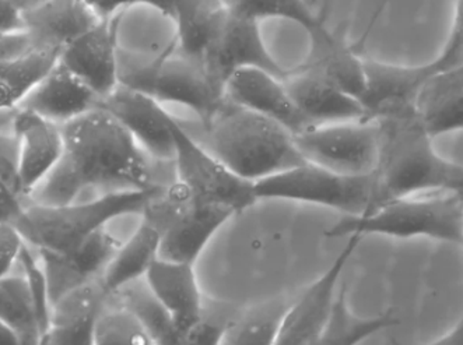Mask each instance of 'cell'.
<instances>
[{"instance_id": "6da1fadb", "label": "cell", "mask_w": 463, "mask_h": 345, "mask_svg": "<svg viewBox=\"0 0 463 345\" xmlns=\"http://www.w3.org/2000/svg\"><path fill=\"white\" fill-rule=\"evenodd\" d=\"M62 157L27 203L63 206L156 185L145 150L101 105L62 125Z\"/></svg>"}, {"instance_id": "7a4b0ae2", "label": "cell", "mask_w": 463, "mask_h": 345, "mask_svg": "<svg viewBox=\"0 0 463 345\" xmlns=\"http://www.w3.org/2000/svg\"><path fill=\"white\" fill-rule=\"evenodd\" d=\"M378 161L373 207L391 199L432 191H463V165L436 152L416 111L374 119Z\"/></svg>"}, {"instance_id": "3957f363", "label": "cell", "mask_w": 463, "mask_h": 345, "mask_svg": "<svg viewBox=\"0 0 463 345\" xmlns=\"http://www.w3.org/2000/svg\"><path fill=\"white\" fill-rule=\"evenodd\" d=\"M201 125V137H192L250 182L307 163L288 127L229 99Z\"/></svg>"}, {"instance_id": "277c9868", "label": "cell", "mask_w": 463, "mask_h": 345, "mask_svg": "<svg viewBox=\"0 0 463 345\" xmlns=\"http://www.w3.org/2000/svg\"><path fill=\"white\" fill-rule=\"evenodd\" d=\"M119 86L155 97L160 102L184 105L206 124L226 99L224 87L196 59L170 48L152 55L118 47Z\"/></svg>"}, {"instance_id": "5b68a950", "label": "cell", "mask_w": 463, "mask_h": 345, "mask_svg": "<svg viewBox=\"0 0 463 345\" xmlns=\"http://www.w3.org/2000/svg\"><path fill=\"white\" fill-rule=\"evenodd\" d=\"M354 234L398 239L427 238L463 247V191H432L391 199L362 216H346L325 231L329 238Z\"/></svg>"}, {"instance_id": "8992f818", "label": "cell", "mask_w": 463, "mask_h": 345, "mask_svg": "<svg viewBox=\"0 0 463 345\" xmlns=\"http://www.w3.org/2000/svg\"><path fill=\"white\" fill-rule=\"evenodd\" d=\"M164 186L112 191L91 200L63 206L27 203L14 221L23 238L37 250L66 253L114 219L142 214Z\"/></svg>"}, {"instance_id": "52a82bcc", "label": "cell", "mask_w": 463, "mask_h": 345, "mask_svg": "<svg viewBox=\"0 0 463 345\" xmlns=\"http://www.w3.org/2000/svg\"><path fill=\"white\" fill-rule=\"evenodd\" d=\"M258 199L304 201L337 210L346 216H362L373 206L374 181L371 175H342L316 163H304L290 170L260 179Z\"/></svg>"}, {"instance_id": "ba28073f", "label": "cell", "mask_w": 463, "mask_h": 345, "mask_svg": "<svg viewBox=\"0 0 463 345\" xmlns=\"http://www.w3.org/2000/svg\"><path fill=\"white\" fill-rule=\"evenodd\" d=\"M173 133L176 181L188 189L196 204H216L241 213L260 200L255 193V182L235 175L196 142L176 119Z\"/></svg>"}, {"instance_id": "9c48e42d", "label": "cell", "mask_w": 463, "mask_h": 345, "mask_svg": "<svg viewBox=\"0 0 463 345\" xmlns=\"http://www.w3.org/2000/svg\"><path fill=\"white\" fill-rule=\"evenodd\" d=\"M307 163L342 173L371 175L378 161V125L374 119L316 125L294 135Z\"/></svg>"}, {"instance_id": "30bf717a", "label": "cell", "mask_w": 463, "mask_h": 345, "mask_svg": "<svg viewBox=\"0 0 463 345\" xmlns=\"http://www.w3.org/2000/svg\"><path fill=\"white\" fill-rule=\"evenodd\" d=\"M234 211L216 204H196L183 191L168 193L153 213V224L161 234L158 257L194 263Z\"/></svg>"}, {"instance_id": "8fae6325", "label": "cell", "mask_w": 463, "mask_h": 345, "mask_svg": "<svg viewBox=\"0 0 463 345\" xmlns=\"http://www.w3.org/2000/svg\"><path fill=\"white\" fill-rule=\"evenodd\" d=\"M462 62V53L447 43L439 58L423 65H395L364 59V89L360 102L368 119L414 111L424 84L439 70Z\"/></svg>"}, {"instance_id": "7c38bea8", "label": "cell", "mask_w": 463, "mask_h": 345, "mask_svg": "<svg viewBox=\"0 0 463 345\" xmlns=\"http://www.w3.org/2000/svg\"><path fill=\"white\" fill-rule=\"evenodd\" d=\"M203 65L222 87L241 68H260L280 79L288 73L269 53L260 22L237 16L227 9L204 53Z\"/></svg>"}, {"instance_id": "4fadbf2b", "label": "cell", "mask_w": 463, "mask_h": 345, "mask_svg": "<svg viewBox=\"0 0 463 345\" xmlns=\"http://www.w3.org/2000/svg\"><path fill=\"white\" fill-rule=\"evenodd\" d=\"M347 238L349 241L346 247H343L326 273L309 285L300 298L294 299L281 324L276 344H318L334 308L340 275L363 239V237L355 234Z\"/></svg>"}, {"instance_id": "5bb4252c", "label": "cell", "mask_w": 463, "mask_h": 345, "mask_svg": "<svg viewBox=\"0 0 463 345\" xmlns=\"http://www.w3.org/2000/svg\"><path fill=\"white\" fill-rule=\"evenodd\" d=\"M101 107L121 122L146 154L158 161H174L175 117H171L155 97L118 86L102 99Z\"/></svg>"}, {"instance_id": "9a60e30c", "label": "cell", "mask_w": 463, "mask_h": 345, "mask_svg": "<svg viewBox=\"0 0 463 345\" xmlns=\"http://www.w3.org/2000/svg\"><path fill=\"white\" fill-rule=\"evenodd\" d=\"M122 13L99 20L89 32L61 51L59 62L80 79L102 99L119 86L118 81V32Z\"/></svg>"}, {"instance_id": "2e32d148", "label": "cell", "mask_w": 463, "mask_h": 345, "mask_svg": "<svg viewBox=\"0 0 463 345\" xmlns=\"http://www.w3.org/2000/svg\"><path fill=\"white\" fill-rule=\"evenodd\" d=\"M109 222L71 252L37 250L47 277L51 306L56 299L87 281L101 278L122 242L109 231Z\"/></svg>"}, {"instance_id": "e0dca14e", "label": "cell", "mask_w": 463, "mask_h": 345, "mask_svg": "<svg viewBox=\"0 0 463 345\" xmlns=\"http://www.w3.org/2000/svg\"><path fill=\"white\" fill-rule=\"evenodd\" d=\"M12 130L19 145L23 196L28 201V196L62 157L65 148L63 130L61 125L20 108L13 115Z\"/></svg>"}, {"instance_id": "ac0fdd59", "label": "cell", "mask_w": 463, "mask_h": 345, "mask_svg": "<svg viewBox=\"0 0 463 345\" xmlns=\"http://www.w3.org/2000/svg\"><path fill=\"white\" fill-rule=\"evenodd\" d=\"M224 97L234 104L270 117L293 135L309 127L297 108L283 79L260 68L235 70L224 84Z\"/></svg>"}, {"instance_id": "d6986e66", "label": "cell", "mask_w": 463, "mask_h": 345, "mask_svg": "<svg viewBox=\"0 0 463 345\" xmlns=\"http://www.w3.org/2000/svg\"><path fill=\"white\" fill-rule=\"evenodd\" d=\"M109 296L101 278L63 294L51 306L50 326L41 344H94V327Z\"/></svg>"}, {"instance_id": "ffe728a7", "label": "cell", "mask_w": 463, "mask_h": 345, "mask_svg": "<svg viewBox=\"0 0 463 345\" xmlns=\"http://www.w3.org/2000/svg\"><path fill=\"white\" fill-rule=\"evenodd\" d=\"M283 83L309 126L368 119L360 99L300 66L288 71Z\"/></svg>"}, {"instance_id": "44dd1931", "label": "cell", "mask_w": 463, "mask_h": 345, "mask_svg": "<svg viewBox=\"0 0 463 345\" xmlns=\"http://www.w3.org/2000/svg\"><path fill=\"white\" fill-rule=\"evenodd\" d=\"M146 283L171 314L181 339L201 318L203 296L194 263L156 259L145 275Z\"/></svg>"}, {"instance_id": "7402d4cb", "label": "cell", "mask_w": 463, "mask_h": 345, "mask_svg": "<svg viewBox=\"0 0 463 345\" xmlns=\"http://www.w3.org/2000/svg\"><path fill=\"white\" fill-rule=\"evenodd\" d=\"M99 105L101 98L93 89L58 61L55 68L25 97L19 108L34 112L62 126Z\"/></svg>"}, {"instance_id": "603a6c76", "label": "cell", "mask_w": 463, "mask_h": 345, "mask_svg": "<svg viewBox=\"0 0 463 345\" xmlns=\"http://www.w3.org/2000/svg\"><path fill=\"white\" fill-rule=\"evenodd\" d=\"M309 51L300 68L317 74L345 93L360 99L364 89V59L325 22L308 32Z\"/></svg>"}, {"instance_id": "cb8c5ba5", "label": "cell", "mask_w": 463, "mask_h": 345, "mask_svg": "<svg viewBox=\"0 0 463 345\" xmlns=\"http://www.w3.org/2000/svg\"><path fill=\"white\" fill-rule=\"evenodd\" d=\"M84 0H48L24 13L25 30L35 47L62 51L99 22Z\"/></svg>"}, {"instance_id": "d4e9b609", "label": "cell", "mask_w": 463, "mask_h": 345, "mask_svg": "<svg viewBox=\"0 0 463 345\" xmlns=\"http://www.w3.org/2000/svg\"><path fill=\"white\" fill-rule=\"evenodd\" d=\"M414 111L432 139L463 130V62L434 74L417 97Z\"/></svg>"}, {"instance_id": "484cf974", "label": "cell", "mask_w": 463, "mask_h": 345, "mask_svg": "<svg viewBox=\"0 0 463 345\" xmlns=\"http://www.w3.org/2000/svg\"><path fill=\"white\" fill-rule=\"evenodd\" d=\"M224 13L226 6L222 0H174L170 19L175 23L174 43L178 51L203 63Z\"/></svg>"}, {"instance_id": "4316f807", "label": "cell", "mask_w": 463, "mask_h": 345, "mask_svg": "<svg viewBox=\"0 0 463 345\" xmlns=\"http://www.w3.org/2000/svg\"><path fill=\"white\" fill-rule=\"evenodd\" d=\"M161 234L152 222L142 219L137 231L122 242L111 262L102 273L101 280L109 294L127 284L145 277L148 267L160 252Z\"/></svg>"}, {"instance_id": "83f0119b", "label": "cell", "mask_w": 463, "mask_h": 345, "mask_svg": "<svg viewBox=\"0 0 463 345\" xmlns=\"http://www.w3.org/2000/svg\"><path fill=\"white\" fill-rule=\"evenodd\" d=\"M61 51L35 47L0 63V111H16L25 97L55 68Z\"/></svg>"}, {"instance_id": "f1b7e54d", "label": "cell", "mask_w": 463, "mask_h": 345, "mask_svg": "<svg viewBox=\"0 0 463 345\" xmlns=\"http://www.w3.org/2000/svg\"><path fill=\"white\" fill-rule=\"evenodd\" d=\"M0 321L16 334L20 344L34 345L43 341L32 288L25 275L17 270L0 278Z\"/></svg>"}, {"instance_id": "f546056e", "label": "cell", "mask_w": 463, "mask_h": 345, "mask_svg": "<svg viewBox=\"0 0 463 345\" xmlns=\"http://www.w3.org/2000/svg\"><path fill=\"white\" fill-rule=\"evenodd\" d=\"M293 301L285 296H278L238 311L232 326L222 337V344H276L281 324Z\"/></svg>"}, {"instance_id": "4dcf8cb0", "label": "cell", "mask_w": 463, "mask_h": 345, "mask_svg": "<svg viewBox=\"0 0 463 345\" xmlns=\"http://www.w3.org/2000/svg\"><path fill=\"white\" fill-rule=\"evenodd\" d=\"M109 295L137 316L153 344H183L171 314L150 290L145 277L127 284Z\"/></svg>"}, {"instance_id": "1f68e13d", "label": "cell", "mask_w": 463, "mask_h": 345, "mask_svg": "<svg viewBox=\"0 0 463 345\" xmlns=\"http://www.w3.org/2000/svg\"><path fill=\"white\" fill-rule=\"evenodd\" d=\"M398 323L392 314L388 313L373 319H362L355 316L346 303V288L343 285L337 291L331 316L322 331L318 344H357L378 333L386 327Z\"/></svg>"}, {"instance_id": "d6a6232c", "label": "cell", "mask_w": 463, "mask_h": 345, "mask_svg": "<svg viewBox=\"0 0 463 345\" xmlns=\"http://www.w3.org/2000/svg\"><path fill=\"white\" fill-rule=\"evenodd\" d=\"M229 12L245 19H286L300 24L308 33L325 22L312 12L306 0H222Z\"/></svg>"}, {"instance_id": "836d02e7", "label": "cell", "mask_w": 463, "mask_h": 345, "mask_svg": "<svg viewBox=\"0 0 463 345\" xmlns=\"http://www.w3.org/2000/svg\"><path fill=\"white\" fill-rule=\"evenodd\" d=\"M94 344L142 345L153 342L137 316L109 295L94 327Z\"/></svg>"}, {"instance_id": "e575fe53", "label": "cell", "mask_w": 463, "mask_h": 345, "mask_svg": "<svg viewBox=\"0 0 463 345\" xmlns=\"http://www.w3.org/2000/svg\"><path fill=\"white\" fill-rule=\"evenodd\" d=\"M237 309L226 303H212L211 308L203 303L201 318L188 333L184 336V344H222L232 321L237 316Z\"/></svg>"}, {"instance_id": "d590c367", "label": "cell", "mask_w": 463, "mask_h": 345, "mask_svg": "<svg viewBox=\"0 0 463 345\" xmlns=\"http://www.w3.org/2000/svg\"><path fill=\"white\" fill-rule=\"evenodd\" d=\"M25 239L14 222H0V278L14 272Z\"/></svg>"}, {"instance_id": "8d00e7d4", "label": "cell", "mask_w": 463, "mask_h": 345, "mask_svg": "<svg viewBox=\"0 0 463 345\" xmlns=\"http://www.w3.org/2000/svg\"><path fill=\"white\" fill-rule=\"evenodd\" d=\"M35 48L32 35L27 30L14 33H0V63L17 58Z\"/></svg>"}, {"instance_id": "74e56055", "label": "cell", "mask_w": 463, "mask_h": 345, "mask_svg": "<svg viewBox=\"0 0 463 345\" xmlns=\"http://www.w3.org/2000/svg\"><path fill=\"white\" fill-rule=\"evenodd\" d=\"M27 201L0 176V222H14Z\"/></svg>"}, {"instance_id": "f35d334b", "label": "cell", "mask_w": 463, "mask_h": 345, "mask_svg": "<svg viewBox=\"0 0 463 345\" xmlns=\"http://www.w3.org/2000/svg\"><path fill=\"white\" fill-rule=\"evenodd\" d=\"M25 30L24 13L12 0H0V33Z\"/></svg>"}, {"instance_id": "ab89813d", "label": "cell", "mask_w": 463, "mask_h": 345, "mask_svg": "<svg viewBox=\"0 0 463 345\" xmlns=\"http://www.w3.org/2000/svg\"><path fill=\"white\" fill-rule=\"evenodd\" d=\"M99 19H112L132 6V0H84Z\"/></svg>"}, {"instance_id": "60d3db41", "label": "cell", "mask_w": 463, "mask_h": 345, "mask_svg": "<svg viewBox=\"0 0 463 345\" xmlns=\"http://www.w3.org/2000/svg\"><path fill=\"white\" fill-rule=\"evenodd\" d=\"M447 45L463 53V0H457L454 24H452L451 34L448 38Z\"/></svg>"}, {"instance_id": "b9f144b4", "label": "cell", "mask_w": 463, "mask_h": 345, "mask_svg": "<svg viewBox=\"0 0 463 345\" xmlns=\"http://www.w3.org/2000/svg\"><path fill=\"white\" fill-rule=\"evenodd\" d=\"M434 344H463V316L459 323H458L449 333L437 340Z\"/></svg>"}, {"instance_id": "7bdbcfd3", "label": "cell", "mask_w": 463, "mask_h": 345, "mask_svg": "<svg viewBox=\"0 0 463 345\" xmlns=\"http://www.w3.org/2000/svg\"><path fill=\"white\" fill-rule=\"evenodd\" d=\"M173 4L174 0H132V6L133 5H147V6L155 7L167 17H170Z\"/></svg>"}, {"instance_id": "ee69618b", "label": "cell", "mask_w": 463, "mask_h": 345, "mask_svg": "<svg viewBox=\"0 0 463 345\" xmlns=\"http://www.w3.org/2000/svg\"><path fill=\"white\" fill-rule=\"evenodd\" d=\"M0 345H20L19 339L12 330L0 321Z\"/></svg>"}, {"instance_id": "f6af8a7d", "label": "cell", "mask_w": 463, "mask_h": 345, "mask_svg": "<svg viewBox=\"0 0 463 345\" xmlns=\"http://www.w3.org/2000/svg\"><path fill=\"white\" fill-rule=\"evenodd\" d=\"M13 4L16 5L19 9L23 10V13L28 12V10L37 9L41 5L45 4L48 0H12Z\"/></svg>"}, {"instance_id": "bcb514c9", "label": "cell", "mask_w": 463, "mask_h": 345, "mask_svg": "<svg viewBox=\"0 0 463 345\" xmlns=\"http://www.w3.org/2000/svg\"><path fill=\"white\" fill-rule=\"evenodd\" d=\"M13 115L14 111H0V129L12 126Z\"/></svg>"}, {"instance_id": "7dc6e473", "label": "cell", "mask_w": 463, "mask_h": 345, "mask_svg": "<svg viewBox=\"0 0 463 345\" xmlns=\"http://www.w3.org/2000/svg\"><path fill=\"white\" fill-rule=\"evenodd\" d=\"M390 4V0H383V4L380 5V9L377 10V13L374 14V19H373V23H371L370 28L373 27V24H374L375 20L378 19V16H380V13L383 12V7L386 6V5Z\"/></svg>"}, {"instance_id": "c3c4849f", "label": "cell", "mask_w": 463, "mask_h": 345, "mask_svg": "<svg viewBox=\"0 0 463 345\" xmlns=\"http://www.w3.org/2000/svg\"><path fill=\"white\" fill-rule=\"evenodd\" d=\"M332 2H334V0H325L324 10H322L321 14H319V16H321L322 19H326L327 7L331 6Z\"/></svg>"}]
</instances>
